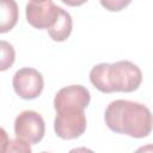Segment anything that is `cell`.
I'll use <instances>...</instances> for the list:
<instances>
[{
	"label": "cell",
	"mask_w": 153,
	"mask_h": 153,
	"mask_svg": "<svg viewBox=\"0 0 153 153\" xmlns=\"http://www.w3.org/2000/svg\"><path fill=\"white\" fill-rule=\"evenodd\" d=\"M108 128L118 134L141 139L151 134L152 115L149 109L137 102L117 99L111 102L105 110Z\"/></svg>",
	"instance_id": "cell-1"
},
{
	"label": "cell",
	"mask_w": 153,
	"mask_h": 153,
	"mask_svg": "<svg viewBox=\"0 0 153 153\" xmlns=\"http://www.w3.org/2000/svg\"><path fill=\"white\" fill-rule=\"evenodd\" d=\"M108 76L112 92H133L142 81L141 69L128 60L109 63Z\"/></svg>",
	"instance_id": "cell-2"
},
{
	"label": "cell",
	"mask_w": 153,
	"mask_h": 153,
	"mask_svg": "<svg viewBox=\"0 0 153 153\" xmlns=\"http://www.w3.org/2000/svg\"><path fill=\"white\" fill-rule=\"evenodd\" d=\"M56 112L57 114L54 120V130L59 137L63 140H72L84 134L87 124L84 110L69 109Z\"/></svg>",
	"instance_id": "cell-3"
},
{
	"label": "cell",
	"mask_w": 153,
	"mask_h": 153,
	"mask_svg": "<svg viewBox=\"0 0 153 153\" xmlns=\"http://www.w3.org/2000/svg\"><path fill=\"white\" fill-rule=\"evenodd\" d=\"M14 133L17 137L29 143H37L43 139L45 133L44 120L33 110H24L14 121Z\"/></svg>",
	"instance_id": "cell-4"
},
{
	"label": "cell",
	"mask_w": 153,
	"mask_h": 153,
	"mask_svg": "<svg viewBox=\"0 0 153 153\" xmlns=\"http://www.w3.org/2000/svg\"><path fill=\"white\" fill-rule=\"evenodd\" d=\"M12 84L16 93L23 99L37 98L42 93L44 87L42 74L37 69L30 67L17 71L13 75Z\"/></svg>",
	"instance_id": "cell-5"
},
{
	"label": "cell",
	"mask_w": 153,
	"mask_h": 153,
	"mask_svg": "<svg viewBox=\"0 0 153 153\" xmlns=\"http://www.w3.org/2000/svg\"><path fill=\"white\" fill-rule=\"evenodd\" d=\"M91 100L90 91L82 85H69L61 88L54 98V108L56 111L87 108Z\"/></svg>",
	"instance_id": "cell-6"
},
{
	"label": "cell",
	"mask_w": 153,
	"mask_h": 153,
	"mask_svg": "<svg viewBox=\"0 0 153 153\" xmlns=\"http://www.w3.org/2000/svg\"><path fill=\"white\" fill-rule=\"evenodd\" d=\"M59 6L51 0L43 2H29L26 5V20L36 29H48L57 16Z\"/></svg>",
	"instance_id": "cell-7"
},
{
	"label": "cell",
	"mask_w": 153,
	"mask_h": 153,
	"mask_svg": "<svg viewBox=\"0 0 153 153\" xmlns=\"http://www.w3.org/2000/svg\"><path fill=\"white\" fill-rule=\"evenodd\" d=\"M72 26H73V22H72L71 14L67 11H65L63 8L59 7L57 16H56L54 23L47 30L53 41L62 42L69 37V35L72 32Z\"/></svg>",
	"instance_id": "cell-8"
},
{
	"label": "cell",
	"mask_w": 153,
	"mask_h": 153,
	"mask_svg": "<svg viewBox=\"0 0 153 153\" xmlns=\"http://www.w3.org/2000/svg\"><path fill=\"white\" fill-rule=\"evenodd\" d=\"M18 18L19 10L16 0H0V33L12 30Z\"/></svg>",
	"instance_id": "cell-9"
},
{
	"label": "cell",
	"mask_w": 153,
	"mask_h": 153,
	"mask_svg": "<svg viewBox=\"0 0 153 153\" xmlns=\"http://www.w3.org/2000/svg\"><path fill=\"white\" fill-rule=\"evenodd\" d=\"M109 63H98L94 67H92L90 72V80L92 85L104 93H111V86L109 82Z\"/></svg>",
	"instance_id": "cell-10"
},
{
	"label": "cell",
	"mask_w": 153,
	"mask_h": 153,
	"mask_svg": "<svg viewBox=\"0 0 153 153\" xmlns=\"http://www.w3.org/2000/svg\"><path fill=\"white\" fill-rule=\"evenodd\" d=\"M16 60V51L11 43L0 41V72L11 68Z\"/></svg>",
	"instance_id": "cell-11"
},
{
	"label": "cell",
	"mask_w": 153,
	"mask_h": 153,
	"mask_svg": "<svg viewBox=\"0 0 153 153\" xmlns=\"http://www.w3.org/2000/svg\"><path fill=\"white\" fill-rule=\"evenodd\" d=\"M6 152H25V153H30L31 152V147H30V143L27 141L17 137V139L10 140Z\"/></svg>",
	"instance_id": "cell-12"
},
{
	"label": "cell",
	"mask_w": 153,
	"mask_h": 153,
	"mask_svg": "<svg viewBox=\"0 0 153 153\" xmlns=\"http://www.w3.org/2000/svg\"><path fill=\"white\" fill-rule=\"evenodd\" d=\"M102 6L111 12H117L127 7L131 0H99Z\"/></svg>",
	"instance_id": "cell-13"
},
{
	"label": "cell",
	"mask_w": 153,
	"mask_h": 153,
	"mask_svg": "<svg viewBox=\"0 0 153 153\" xmlns=\"http://www.w3.org/2000/svg\"><path fill=\"white\" fill-rule=\"evenodd\" d=\"M8 142H10V139H8V135H7L6 130L0 127V153L6 152Z\"/></svg>",
	"instance_id": "cell-14"
},
{
	"label": "cell",
	"mask_w": 153,
	"mask_h": 153,
	"mask_svg": "<svg viewBox=\"0 0 153 153\" xmlns=\"http://www.w3.org/2000/svg\"><path fill=\"white\" fill-rule=\"evenodd\" d=\"M61 1L68 6H80V5L85 4L87 0H61Z\"/></svg>",
	"instance_id": "cell-15"
},
{
	"label": "cell",
	"mask_w": 153,
	"mask_h": 153,
	"mask_svg": "<svg viewBox=\"0 0 153 153\" xmlns=\"http://www.w3.org/2000/svg\"><path fill=\"white\" fill-rule=\"evenodd\" d=\"M45 0H30V2H43Z\"/></svg>",
	"instance_id": "cell-16"
}]
</instances>
